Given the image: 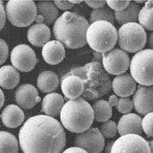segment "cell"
I'll use <instances>...</instances> for the list:
<instances>
[{
  "instance_id": "ffe728a7",
  "label": "cell",
  "mask_w": 153,
  "mask_h": 153,
  "mask_svg": "<svg viewBox=\"0 0 153 153\" xmlns=\"http://www.w3.org/2000/svg\"><path fill=\"white\" fill-rule=\"evenodd\" d=\"M1 119L6 127L10 129H16L23 124L25 115L23 110L19 105L10 104L2 110Z\"/></svg>"
},
{
  "instance_id": "6da1fadb",
  "label": "cell",
  "mask_w": 153,
  "mask_h": 153,
  "mask_svg": "<svg viewBox=\"0 0 153 153\" xmlns=\"http://www.w3.org/2000/svg\"><path fill=\"white\" fill-rule=\"evenodd\" d=\"M19 139L23 153H62L66 145L62 125L45 114L29 118L19 131Z\"/></svg>"
},
{
  "instance_id": "7dc6e473",
  "label": "cell",
  "mask_w": 153,
  "mask_h": 153,
  "mask_svg": "<svg viewBox=\"0 0 153 153\" xmlns=\"http://www.w3.org/2000/svg\"><path fill=\"white\" fill-rule=\"evenodd\" d=\"M135 3H137V4H142V3H146V1H134Z\"/></svg>"
},
{
  "instance_id": "ee69618b",
  "label": "cell",
  "mask_w": 153,
  "mask_h": 153,
  "mask_svg": "<svg viewBox=\"0 0 153 153\" xmlns=\"http://www.w3.org/2000/svg\"><path fill=\"white\" fill-rule=\"evenodd\" d=\"M0 102H1V108H2L5 102V96L2 90H1V99H0Z\"/></svg>"
},
{
  "instance_id": "4dcf8cb0",
  "label": "cell",
  "mask_w": 153,
  "mask_h": 153,
  "mask_svg": "<svg viewBox=\"0 0 153 153\" xmlns=\"http://www.w3.org/2000/svg\"><path fill=\"white\" fill-rule=\"evenodd\" d=\"M134 108L133 101L129 97H120L119 99L116 109L122 114H128Z\"/></svg>"
},
{
  "instance_id": "8992f818",
  "label": "cell",
  "mask_w": 153,
  "mask_h": 153,
  "mask_svg": "<svg viewBox=\"0 0 153 153\" xmlns=\"http://www.w3.org/2000/svg\"><path fill=\"white\" fill-rule=\"evenodd\" d=\"M7 19L14 26L27 27L37 16V5L32 0H10L6 5Z\"/></svg>"
},
{
  "instance_id": "4316f807",
  "label": "cell",
  "mask_w": 153,
  "mask_h": 153,
  "mask_svg": "<svg viewBox=\"0 0 153 153\" xmlns=\"http://www.w3.org/2000/svg\"><path fill=\"white\" fill-rule=\"evenodd\" d=\"M139 24L148 31H153V1L148 0L140 9L138 16Z\"/></svg>"
},
{
  "instance_id": "603a6c76",
  "label": "cell",
  "mask_w": 153,
  "mask_h": 153,
  "mask_svg": "<svg viewBox=\"0 0 153 153\" xmlns=\"http://www.w3.org/2000/svg\"><path fill=\"white\" fill-rule=\"evenodd\" d=\"M20 80V74L14 66L6 65L0 69V86L1 88L12 90L19 84Z\"/></svg>"
},
{
  "instance_id": "cb8c5ba5",
  "label": "cell",
  "mask_w": 153,
  "mask_h": 153,
  "mask_svg": "<svg viewBox=\"0 0 153 153\" xmlns=\"http://www.w3.org/2000/svg\"><path fill=\"white\" fill-rule=\"evenodd\" d=\"M37 5V15L44 17V23L47 25L55 23L58 19L59 10L53 2L50 1H38Z\"/></svg>"
},
{
  "instance_id": "3957f363",
  "label": "cell",
  "mask_w": 153,
  "mask_h": 153,
  "mask_svg": "<svg viewBox=\"0 0 153 153\" xmlns=\"http://www.w3.org/2000/svg\"><path fill=\"white\" fill-rule=\"evenodd\" d=\"M68 74L80 77L85 85L83 99L94 100L108 94L112 89V82L109 74L101 62L92 61L84 66L75 68Z\"/></svg>"
},
{
  "instance_id": "4fadbf2b",
  "label": "cell",
  "mask_w": 153,
  "mask_h": 153,
  "mask_svg": "<svg viewBox=\"0 0 153 153\" xmlns=\"http://www.w3.org/2000/svg\"><path fill=\"white\" fill-rule=\"evenodd\" d=\"M132 101L135 110L141 115L153 112V86L138 85Z\"/></svg>"
},
{
  "instance_id": "5bb4252c",
  "label": "cell",
  "mask_w": 153,
  "mask_h": 153,
  "mask_svg": "<svg viewBox=\"0 0 153 153\" xmlns=\"http://www.w3.org/2000/svg\"><path fill=\"white\" fill-rule=\"evenodd\" d=\"M15 100L17 105L25 110L33 108L41 100L36 88L31 84L20 85L15 92Z\"/></svg>"
},
{
  "instance_id": "7402d4cb",
  "label": "cell",
  "mask_w": 153,
  "mask_h": 153,
  "mask_svg": "<svg viewBox=\"0 0 153 153\" xmlns=\"http://www.w3.org/2000/svg\"><path fill=\"white\" fill-rule=\"evenodd\" d=\"M59 84L58 75L53 71H44L38 75L36 85L40 91L44 93H51L56 90Z\"/></svg>"
},
{
  "instance_id": "52a82bcc",
  "label": "cell",
  "mask_w": 153,
  "mask_h": 153,
  "mask_svg": "<svg viewBox=\"0 0 153 153\" xmlns=\"http://www.w3.org/2000/svg\"><path fill=\"white\" fill-rule=\"evenodd\" d=\"M145 30L138 23H126L118 31V43L126 52L137 53L143 50L147 42Z\"/></svg>"
},
{
  "instance_id": "f546056e",
  "label": "cell",
  "mask_w": 153,
  "mask_h": 153,
  "mask_svg": "<svg viewBox=\"0 0 153 153\" xmlns=\"http://www.w3.org/2000/svg\"><path fill=\"white\" fill-rule=\"evenodd\" d=\"M100 131L104 138H111L115 137L118 132V125L114 121L108 120L102 124Z\"/></svg>"
},
{
  "instance_id": "f1b7e54d",
  "label": "cell",
  "mask_w": 153,
  "mask_h": 153,
  "mask_svg": "<svg viewBox=\"0 0 153 153\" xmlns=\"http://www.w3.org/2000/svg\"><path fill=\"white\" fill-rule=\"evenodd\" d=\"M115 20L114 12L108 6H105L103 7L93 9L90 14V24L97 21H106L113 25Z\"/></svg>"
},
{
  "instance_id": "ba28073f",
  "label": "cell",
  "mask_w": 153,
  "mask_h": 153,
  "mask_svg": "<svg viewBox=\"0 0 153 153\" xmlns=\"http://www.w3.org/2000/svg\"><path fill=\"white\" fill-rule=\"evenodd\" d=\"M129 68L131 75L139 85L153 86V50L143 49L136 53Z\"/></svg>"
},
{
  "instance_id": "60d3db41",
  "label": "cell",
  "mask_w": 153,
  "mask_h": 153,
  "mask_svg": "<svg viewBox=\"0 0 153 153\" xmlns=\"http://www.w3.org/2000/svg\"><path fill=\"white\" fill-rule=\"evenodd\" d=\"M114 143V140H112L108 142L105 146V153H111V151L113 147V145Z\"/></svg>"
},
{
  "instance_id": "30bf717a",
  "label": "cell",
  "mask_w": 153,
  "mask_h": 153,
  "mask_svg": "<svg viewBox=\"0 0 153 153\" xmlns=\"http://www.w3.org/2000/svg\"><path fill=\"white\" fill-rule=\"evenodd\" d=\"M111 153H151L150 146L141 135L128 134L114 141Z\"/></svg>"
},
{
  "instance_id": "9c48e42d",
  "label": "cell",
  "mask_w": 153,
  "mask_h": 153,
  "mask_svg": "<svg viewBox=\"0 0 153 153\" xmlns=\"http://www.w3.org/2000/svg\"><path fill=\"white\" fill-rule=\"evenodd\" d=\"M131 60L129 56L122 49L114 48L102 53L103 67L106 72L113 75H119L128 70Z\"/></svg>"
},
{
  "instance_id": "d590c367",
  "label": "cell",
  "mask_w": 153,
  "mask_h": 153,
  "mask_svg": "<svg viewBox=\"0 0 153 153\" xmlns=\"http://www.w3.org/2000/svg\"><path fill=\"white\" fill-rule=\"evenodd\" d=\"M85 2L88 6L93 8L94 9L103 7L107 3L106 1H104V0H101V1H85Z\"/></svg>"
},
{
  "instance_id": "7bdbcfd3",
  "label": "cell",
  "mask_w": 153,
  "mask_h": 153,
  "mask_svg": "<svg viewBox=\"0 0 153 153\" xmlns=\"http://www.w3.org/2000/svg\"><path fill=\"white\" fill-rule=\"evenodd\" d=\"M36 23H39V24L44 23V17L42 16L37 15L36 19Z\"/></svg>"
},
{
  "instance_id": "836d02e7",
  "label": "cell",
  "mask_w": 153,
  "mask_h": 153,
  "mask_svg": "<svg viewBox=\"0 0 153 153\" xmlns=\"http://www.w3.org/2000/svg\"><path fill=\"white\" fill-rule=\"evenodd\" d=\"M1 63L0 65H2L7 60L9 56V47L6 42L3 39H1Z\"/></svg>"
},
{
  "instance_id": "d6986e66",
  "label": "cell",
  "mask_w": 153,
  "mask_h": 153,
  "mask_svg": "<svg viewBox=\"0 0 153 153\" xmlns=\"http://www.w3.org/2000/svg\"><path fill=\"white\" fill-rule=\"evenodd\" d=\"M65 99L57 93H51L45 95L42 102L41 111L45 115L56 117L60 115L62 108L65 104Z\"/></svg>"
},
{
  "instance_id": "b9f144b4",
  "label": "cell",
  "mask_w": 153,
  "mask_h": 153,
  "mask_svg": "<svg viewBox=\"0 0 153 153\" xmlns=\"http://www.w3.org/2000/svg\"><path fill=\"white\" fill-rule=\"evenodd\" d=\"M148 45L149 47V49L153 50V31L149 34L148 38Z\"/></svg>"
},
{
  "instance_id": "8fae6325",
  "label": "cell",
  "mask_w": 153,
  "mask_h": 153,
  "mask_svg": "<svg viewBox=\"0 0 153 153\" xmlns=\"http://www.w3.org/2000/svg\"><path fill=\"white\" fill-rule=\"evenodd\" d=\"M10 61L17 70L28 72L34 69L37 62L34 50L27 44H19L12 50Z\"/></svg>"
},
{
  "instance_id": "277c9868",
  "label": "cell",
  "mask_w": 153,
  "mask_h": 153,
  "mask_svg": "<svg viewBox=\"0 0 153 153\" xmlns=\"http://www.w3.org/2000/svg\"><path fill=\"white\" fill-rule=\"evenodd\" d=\"M94 120L93 107L82 97L67 100L60 113L62 125L72 133L80 134L90 129Z\"/></svg>"
},
{
  "instance_id": "f35d334b",
  "label": "cell",
  "mask_w": 153,
  "mask_h": 153,
  "mask_svg": "<svg viewBox=\"0 0 153 153\" xmlns=\"http://www.w3.org/2000/svg\"><path fill=\"white\" fill-rule=\"evenodd\" d=\"M119 99L116 94H112L108 97V102L111 107H116L118 102Z\"/></svg>"
},
{
  "instance_id": "7c38bea8",
  "label": "cell",
  "mask_w": 153,
  "mask_h": 153,
  "mask_svg": "<svg viewBox=\"0 0 153 153\" xmlns=\"http://www.w3.org/2000/svg\"><path fill=\"white\" fill-rule=\"evenodd\" d=\"M74 145L85 150L88 153H100L105 147V138L97 127H90L86 131L77 134Z\"/></svg>"
},
{
  "instance_id": "7a4b0ae2",
  "label": "cell",
  "mask_w": 153,
  "mask_h": 153,
  "mask_svg": "<svg viewBox=\"0 0 153 153\" xmlns=\"http://www.w3.org/2000/svg\"><path fill=\"white\" fill-rule=\"evenodd\" d=\"M90 23L83 17L69 11L65 12L55 22L53 33L56 41L70 49L86 45V33Z\"/></svg>"
},
{
  "instance_id": "8d00e7d4",
  "label": "cell",
  "mask_w": 153,
  "mask_h": 153,
  "mask_svg": "<svg viewBox=\"0 0 153 153\" xmlns=\"http://www.w3.org/2000/svg\"><path fill=\"white\" fill-rule=\"evenodd\" d=\"M0 13H1V30H3L6 24L7 14L6 12V8H4L3 4V1H1V7H0Z\"/></svg>"
},
{
  "instance_id": "484cf974",
  "label": "cell",
  "mask_w": 153,
  "mask_h": 153,
  "mask_svg": "<svg viewBox=\"0 0 153 153\" xmlns=\"http://www.w3.org/2000/svg\"><path fill=\"white\" fill-rule=\"evenodd\" d=\"M92 107L94 113V120L97 122L104 123L108 121L112 117V107L107 100H98Z\"/></svg>"
},
{
  "instance_id": "2e32d148",
  "label": "cell",
  "mask_w": 153,
  "mask_h": 153,
  "mask_svg": "<svg viewBox=\"0 0 153 153\" xmlns=\"http://www.w3.org/2000/svg\"><path fill=\"white\" fill-rule=\"evenodd\" d=\"M112 90L117 96L128 97L134 94L137 88V82L131 75L125 73L117 75L112 81Z\"/></svg>"
},
{
  "instance_id": "44dd1931",
  "label": "cell",
  "mask_w": 153,
  "mask_h": 153,
  "mask_svg": "<svg viewBox=\"0 0 153 153\" xmlns=\"http://www.w3.org/2000/svg\"><path fill=\"white\" fill-rule=\"evenodd\" d=\"M50 30L44 23L34 24L27 31L28 41L36 47H43L50 41Z\"/></svg>"
},
{
  "instance_id": "9a60e30c",
  "label": "cell",
  "mask_w": 153,
  "mask_h": 153,
  "mask_svg": "<svg viewBox=\"0 0 153 153\" xmlns=\"http://www.w3.org/2000/svg\"><path fill=\"white\" fill-rule=\"evenodd\" d=\"M61 90L66 100L79 98L85 91V85L79 76L66 74L61 79Z\"/></svg>"
},
{
  "instance_id": "e575fe53",
  "label": "cell",
  "mask_w": 153,
  "mask_h": 153,
  "mask_svg": "<svg viewBox=\"0 0 153 153\" xmlns=\"http://www.w3.org/2000/svg\"><path fill=\"white\" fill-rule=\"evenodd\" d=\"M55 6L58 9H61V10H65L66 12L71 10L74 6V4L71 3L69 1H61V0H55L53 1Z\"/></svg>"
},
{
  "instance_id": "d4e9b609",
  "label": "cell",
  "mask_w": 153,
  "mask_h": 153,
  "mask_svg": "<svg viewBox=\"0 0 153 153\" xmlns=\"http://www.w3.org/2000/svg\"><path fill=\"white\" fill-rule=\"evenodd\" d=\"M140 9L141 7L138 4L131 1L126 9L120 12H114L115 19L121 25L129 23H137Z\"/></svg>"
},
{
  "instance_id": "ac0fdd59",
  "label": "cell",
  "mask_w": 153,
  "mask_h": 153,
  "mask_svg": "<svg viewBox=\"0 0 153 153\" xmlns=\"http://www.w3.org/2000/svg\"><path fill=\"white\" fill-rule=\"evenodd\" d=\"M42 56L44 60L48 65H58L66 56L65 45L58 41H50L42 47Z\"/></svg>"
},
{
  "instance_id": "f6af8a7d",
  "label": "cell",
  "mask_w": 153,
  "mask_h": 153,
  "mask_svg": "<svg viewBox=\"0 0 153 153\" xmlns=\"http://www.w3.org/2000/svg\"><path fill=\"white\" fill-rule=\"evenodd\" d=\"M69 1L71 3H72V4H80L82 2H83V1L82 0H69Z\"/></svg>"
},
{
  "instance_id": "ab89813d",
  "label": "cell",
  "mask_w": 153,
  "mask_h": 153,
  "mask_svg": "<svg viewBox=\"0 0 153 153\" xmlns=\"http://www.w3.org/2000/svg\"><path fill=\"white\" fill-rule=\"evenodd\" d=\"M93 55L94 56V59H93V61H96L101 63L102 62V53L94 51Z\"/></svg>"
},
{
  "instance_id": "e0dca14e",
  "label": "cell",
  "mask_w": 153,
  "mask_h": 153,
  "mask_svg": "<svg viewBox=\"0 0 153 153\" xmlns=\"http://www.w3.org/2000/svg\"><path fill=\"white\" fill-rule=\"evenodd\" d=\"M118 131L121 136L128 134L141 135L143 134L142 118L136 113L124 114L118 123Z\"/></svg>"
},
{
  "instance_id": "74e56055",
  "label": "cell",
  "mask_w": 153,
  "mask_h": 153,
  "mask_svg": "<svg viewBox=\"0 0 153 153\" xmlns=\"http://www.w3.org/2000/svg\"><path fill=\"white\" fill-rule=\"evenodd\" d=\"M62 153H88L85 150L79 147H70L64 151Z\"/></svg>"
},
{
  "instance_id": "bcb514c9",
  "label": "cell",
  "mask_w": 153,
  "mask_h": 153,
  "mask_svg": "<svg viewBox=\"0 0 153 153\" xmlns=\"http://www.w3.org/2000/svg\"><path fill=\"white\" fill-rule=\"evenodd\" d=\"M149 146H150V149H151V153H153V139L152 140H150V141L148 142Z\"/></svg>"
},
{
  "instance_id": "1f68e13d",
  "label": "cell",
  "mask_w": 153,
  "mask_h": 153,
  "mask_svg": "<svg viewBox=\"0 0 153 153\" xmlns=\"http://www.w3.org/2000/svg\"><path fill=\"white\" fill-rule=\"evenodd\" d=\"M143 132L148 137H153V112L149 113L142 119Z\"/></svg>"
},
{
  "instance_id": "83f0119b",
  "label": "cell",
  "mask_w": 153,
  "mask_h": 153,
  "mask_svg": "<svg viewBox=\"0 0 153 153\" xmlns=\"http://www.w3.org/2000/svg\"><path fill=\"white\" fill-rule=\"evenodd\" d=\"M1 153H18L19 143L15 135L7 131L0 132Z\"/></svg>"
},
{
  "instance_id": "5b68a950",
  "label": "cell",
  "mask_w": 153,
  "mask_h": 153,
  "mask_svg": "<svg viewBox=\"0 0 153 153\" xmlns=\"http://www.w3.org/2000/svg\"><path fill=\"white\" fill-rule=\"evenodd\" d=\"M118 41V32L114 25L106 21H97L90 25L86 42L94 51L101 53L112 50Z\"/></svg>"
},
{
  "instance_id": "d6a6232c",
  "label": "cell",
  "mask_w": 153,
  "mask_h": 153,
  "mask_svg": "<svg viewBox=\"0 0 153 153\" xmlns=\"http://www.w3.org/2000/svg\"><path fill=\"white\" fill-rule=\"evenodd\" d=\"M108 6L114 10V12H120L126 9L130 4L131 1H114V0H107L106 1Z\"/></svg>"
}]
</instances>
